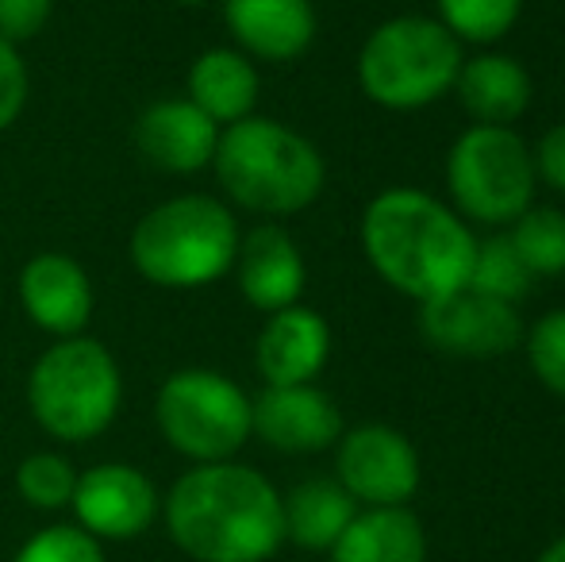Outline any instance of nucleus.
Wrapping results in <instances>:
<instances>
[{"mask_svg":"<svg viewBox=\"0 0 565 562\" xmlns=\"http://www.w3.org/2000/svg\"><path fill=\"white\" fill-rule=\"evenodd\" d=\"M170 540L196 562H266L285 543L281 494L238 463H201L166 497Z\"/></svg>","mask_w":565,"mask_h":562,"instance_id":"obj_1","label":"nucleus"},{"mask_svg":"<svg viewBox=\"0 0 565 562\" xmlns=\"http://www.w3.org/2000/svg\"><path fill=\"white\" fill-rule=\"evenodd\" d=\"M362 247L381 282L424 305L466 289L477 240L431 193L385 189L362 216Z\"/></svg>","mask_w":565,"mask_h":562,"instance_id":"obj_2","label":"nucleus"},{"mask_svg":"<svg viewBox=\"0 0 565 562\" xmlns=\"http://www.w3.org/2000/svg\"><path fill=\"white\" fill-rule=\"evenodd\" d=\"M212 166L231 201L262 216L305 212L328 181L320 150L300 131L266 116H246L220 131Z\"/></svg>","mask_w":565,"mask_h":562,"instance_id":"obj_3","label":"nucleus"},{"mask_svg":"<svg viewBox=\"0 0 565 562\" xmlns=\"http://www.w3.org/2000/svg\"><path fill=\"white\" fill-rule=\"evenodd\" d=\"M238 224L216 197L189 193L150 209L135 224L131 263L166 289H201L235 266Z\"/></svg>","mask_w":565,"mask_h":562,"instance_id":"obj_4","label":"nucleus"},{"mask_svg":"<svg viewBox=\"0 0 565 562\" xmlns=\"http://www.w3.org/2000/svg\"><path fill=\"white\" fill-rule=\"evenodd\" d=\"M124 378L105 343L85 336L58 339L35 362L28 405L35 421L62 443H85L108 432L119 413Z\"/></svg>","mask_w":565,"mask_h":562,"instance_id":"obj_5","label":"nucleus"},{"mask_svg":"<svg viewBox=\"0 0 565 562\" xmlns=\"http://www.w3.org/2000/svg\"><path fill=\"white\" fill-rule=\"evenodd\" d=\"M461 70V43L431 15L385 20L358 54V82L381 108H424L447 97Z\"/></svg>","mask_w":565,"mask_h":562,"instance_id":"obj_6","label":"nucleus"},{"mask_svg":"<svg viewBox=\"0 0 565 562\" xmlns=\"http://www.w3.org/2000/svg\"><path fill=\"white\" fill-rule=\"evenodd\" d=\"M450 197L469 220L515 224L535 201V158L512 128L473 124L461 131L447 158Z\"/></svg>","mask_w":565,"mask_h":562,"instance_id":"obj_7","label":"nucleus"},{"mask_svg":"<svg viewBox=\"0 0 565 562\" xmlns=\"http://www.w3.org/2000/svg\"><path fill=\"white\" fill-rule=\"evenodd\" d=\"M158 432L173 450L201 463H227L250 439V397L216 370H178L154 405Z\"/></svg>","mask_w":565,"mask_h":562,"instance_id":"obj_8","label":"nucleus"},{"mask_svg":"<svg viewBox=\"0 0 565 562\" xmlns=\"http://www.w3.org/2000/svg\"><path fill=\"white\" fill-rule=\"evenodd\" d=\"M339 486L354 501L393 509L419 489V455L396 427L362 424L339 443Z\"/></svg>","mask_w":565,"mask_h":562,"instance_id":"obj_9","label":"nucleus"},{"mask_svg":"<svg viewBox=\"0 0 565 562\" xmlns=\"http://www.w3.org/2000/svg\"><path fill=\"white\" fill-rule=\"evenodd\" d=\"M419 331L431 347L458 354V359H497L520 343L523 324L512 305L473 293L466 285L447 297L424 300L419 305Z\"/></svg>","mask_w":565,"mask_h":562,"instance_id":"obj_10","label":"nucleus"},{"mask_svg":"<svg viewBox=\"0 0 565 562\" xmlns=\"http://www.w3.org/2000/svg\"><path fill=\"white\" fill-rule=\"evenodd\" d=\"M74 512L93 540H135L158 517V489L127 463H100L77 474Z\"/></svg>","mask_w":565,"mask_h":562,"instance_id":"obj_11","label":"nucleus"},{"mask_svg":"<svg viewBox=\"0 0 565 562\" xmlns=\"http://www.w3.org/2000/svg\"><path fill=\"white\" fill-rule=\"evenodd\" d=\"M250 432L285 455H312L342 439V413L316 385H266L250 401Z\"/></svg>","mask_w":565,"mask_h":562,"instance_id":"obj_12","label":"nucleus"},{"mask_svg":"<svg viewBox=\"0 0 565 562\" xmlns=\"http://www.w3.org/2000/svg\"><path fill=\"white\" fill-rule=\"evenodd\" d=\"M328 354V320L305 305L269 312V324L262 328L258 343H254V362H258L266 385H312V378L323 370Z\"/></svg>","mask_w":565,"mask_h":562,"instance_id":"obj_13","label":"nucleus"},{"mask_svg":"<svg viewBox=\"0 0 565 562\" xmlns=\"http://www.w3.org/2000/svg\"><path fill=\"white\" fill-rule=\"evenodd\" d=\"M20 305L51 336H82L93 320L89 274L66 255H35L20 274Z\"/></svg>","mask_w":565,"mask_h":562,"instance_id":"obj_14","label":"nucleus"},{"mask_svg":"<svg viewBox=\"0 0 565 562\" xmlns=\"http://www.w3.org/2000/svg\"><path fill=\"white\" fill-rule=\"evenodd\" d=\"M220 124H212L193 100H158L135 124V147L150 166L170 173H193L216 158Z\"/></svg>","mask_w":565,"mask_h":562,"instance_id":"obj_15","label":"nucleus"},{"mask_svg":"<svg viewBox=\"0 0 565 562\" xmlns=\"http://www.w3.org/2000/svg\"><path fill=\"white\" fill-rule=\"evenodd\" d=\"M235 271L243 297L262 312H281V308L297 305L308 282L305 255L292 243V235L277 224H262L238 240Z\"/></svg>","mask_w":565,"mask_h":562,"instance_id":"obj_16","label":"nucleus"},{"mask_svg":"<svg viewBox=\"0 0 565 562\" xmlns=\"http://www.w3.org/2000/svg\"><path fill=\"white\" fill-rule=\"evenodd\" d=\"M224 20L243 54L262 62H292L316 39L308 0H224Z\"/></svg>","mask_w":565,"mask_h":562,"instance_id":"obj_17","label":"nucleus"},{"mask_svg":"<svg viewBox=\"0 0 565 562\" xmlns=\"http://www.w3.org/2000/svg\"><path fill=\"white\" fill-rule=\"evenodd\" d=\"M454 89L461 97V108L484 128H508L531 105L527 70L508 54H481L461 62Z\"/></svg>","mask_w":565,"mask_h":562,"instance_id":"obj_18","label":"nucleus"},{"mask_svg":"<svg viewBox=\"0 0 565 562\" xmlns=\"http://www.w3.org/2000/svg\"><path fill=\"white\" fill-rule=\"evenodd\" d=\"M212 124H238L258 105V70L243 51L212 46L189 70V97Z\"/></svg>","mask_w":565,"mask_h":562,"instance_id":"obj_19","label":"nucleus"},{"mask_svg":"<svg viewBox=\"0 0 565 562\" xmlns=\"http://www.w3.org/2000/svg\"><path fill=\"white\" fill-rule=\"evenodd\" d=\"M427 536L404 505L358 512L331 548V562H424Z\"/></svg>","mask_w":565,"mask_h":562,"instance_id":"obj_20","label":"nucleus"},{"mask_svg":"<svg viewBox=\"0 0 565 562\" xmlns=\"http://www.w3.org/2000/svg\"><path fill=\"white\" fill-rule=\"evenodd\" d=\"M285 540L305 551H331L347 524L358 517V501L331 478H308L281 501Z\"/></svg>","mask_w":565,"mask_h":562,"instance_id":"obj_21","label":"nucleus"},{"mask_svg":"<svg viewBox=\"0 0 565 562\" xmlns=\"http://www.w3.org/2000/svg\"><path fill=\"white\" fill-rule=\"evenodd\" d=\"M531 282H535V274L527 271V263L520 258V251L512 247L508 235L477 240L469 289L484 293V297H492V300H504V305H515V300L531 293Z\"/></svg>","mask_w":565,"mask_h":562,"instance_id":"obj_22","label":"nucleus"},{"mask_svg":"<svg viewBox=\"0 0 565 562\" xmlns=\"http://www.w3.org/2000/svg\"><path fill=\"white\" fill-rule=\"evenodd\" d=\"M512 247L520 251V258L527 263V271L554 278L565 274V212L551 209V204H531L520 220L512 224Z\"/></svg>","mask_w":565,"mask_h":562,"instance_id":"obj_23","label":"nucleus"},{"mask_svg":"<svg viewBox=\"0 0 565 562\" xmlns=\"http://www.w3.org/2000/svg\"><path fill=\"white\" fill-rule=\"evenodd\" d=\"M523 0H439V23L466 43H497L520 20Z\"/></svg>","mask_w":565,"mask_h":562,"instance_id":"obj_24","label":"nucleus"},{"mask_svg":"<svg viewBox=\"0 0 565 562\" xmlns=\"http://www.w3.org/2000/svg\"><path fill=\"white\" fill-rule=\"evenodd\" d=\"M15 489L20 497L31 505V509H66L74 501L77 489V470L54 450H39V455H28L15 470Z\"/></svg>","mask_w":565,"mask_h":562,"instance_id":"obj_25","label":"nucleus"},{"mask_svg":"<svg viewBox=\"0 0 565 562\" xmlns=\"http://www.w3.org/2000/svg\"><path fill=\"white\" fill-rule=\"evenodd\" d=\"M527 359L535 378L565 401V308L546 312L527 336Z\"/></svg>","mask_w":565,"mask_h":562,"instance_id":"obj_26","label":"nucleus"},{"mask_svg":"<svg viewBox=\"0 0 565 562\" xmlns=\"http://www.w3.org/2000/svg\"><path fill=\"white\" fill-rule=\"evenodd\" d=\"M12 562H105V551L85 528L54 524L46 532L31 536Z\"/></svg>","mask_w":565,"mask_h":562,"instance_id":"obj_27","label":"nucleus"},{"mask_svg":"<svg viewBox=\"0 0 565 562\" xmlns=\"http://www.w3.org/2000/svg\"><path fill=\"white\" fill-rule=\"evenodd\" d=\"M23 105H28V66H23L20 51L0 39V131L20 120Z\"/></svg>","mask_w":565,"mask_h":562,"instance_id":"obj_28","label":"nucleus"},{"mask_svg":"<svg viewBox=\"0 0 565 562\" xmlns=\"http://www.w3.org/2000/svg\"><path fill=\"white\" fill-rule=\"evenodd\" d=\"M51 12L54 0H0V39L12 46L35 39L46 28Z\"/></svg>","mask_w":565,"mask_h":562,"instance_id":"obj_29","label":"nucleus"},{"mask_svg":"<svg viewBox=\"0 0 565 562\" xmlns=\"http://www.w3.org/2000/svg\"><path fill=\"white\" fill-rule=\"evenodd\" d=\"M531 158H535L539 178H543L551 189L565 193V124L546 131V136L539 139V147L531 150Z\"/></svg>","mask_w":565,"mask_h":562,"instance_id":"obj_30","label":"nucleus"},{"mask_svg":"<svg viewBox=\"0 0 565 562\" xmlns=\"http://www.w3.org/2000/svg\"><path fill=\"white\" fill-rule=\"evenodd\" d=\"M539 562H565V536H562V540H554L551 548L539 555Z\"/></svg>","mask_w":565,"mask_h":562,"instance_id":"obj_31","label":"nucleus"},{"mask_svg":"<svg viewBox=\"0 0 565 562\" xmlns=\"http://www.w3.org/2000/svg\"><path fill=\"white\" fill-rule=\"evenodd\" d=\"M178 4H189V8H201V4H209V0H178Z\"/></svg>","mask_w":565,"mask_h":562,"instance_id":"obj_32","label":"nucleus"}]
</instances>
